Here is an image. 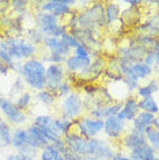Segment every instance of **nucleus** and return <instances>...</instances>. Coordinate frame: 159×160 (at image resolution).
Listing matches in <instances>:
<instances>
[{
	"label": "nucleus",
	"instance_id": "f257e3e1",
	"mask_svg": "<svg viewBox=\"0 0 159 160\" xmlns=\"http://www.w3.org/2000/svg\"><path fill=\"white\" fill-rule=\"evenodd\" d=\"M65 22L68 30L70 29H85L101 35L102 29L106 28L105 21V2L93 1L87 7L74 11Z\"/></svg>",
	"mask_w": 159,
	"mask_h": 160
},
{
	"label": "nucleus",
	"instance_id": "393cba45",
	"mask_svg": "<svg viewBox=\"0 0 159 160\" xmlns=\"http://www.w3.org/2000/svg\"><path fill=\"white\" fill-rule=\"evenodd\" d=\"M26 129H27L28 135L30 137V140H32L34 148H35L38 152H40V150H42L44 146H47L48 144H50L48 140H47L45 136L43 135V132L41 131L36 125H34V124H32V123L27 124V125H26Z\"/></svg>",
	"mask_w": 159,
	"mask_h": 160
},
{
	"label": "nucleus",
	"instance_id": "37998d69",
	"mask_svg": "<svg viewBox=\"0 0 159 160\" xmlns=\"http://www.w3.org/2000/svg\"><path fill=\"white\" fill-rule=\"evenodd\" d=\"M27 158L28 157L22 156V154H20V153L12 151V152H8L5 154L4 160H26Z\"/></svg>",
	"mask_w": 159,
	"mask_h": 160
},
{
	"label": "nucleus",
	"instance_id": "5701e85b",
	"mask_svg": "<svg viewBox=\"0 0 159 160\" xmlns=\"http://www.w3.org/2000/svg\"><path fill=\"white\" fill-rule=\"evenodd\" d=\"M34 99H35L36 103L43 106L47 109L55 108V107H57V103H58V99H57L56 93L49 91L47 88L34 93Z\"/></svg>",
	"mask_w": 159,
	"mask_h": 160
},
{
	"label": "nucleus",
	"instance_id": "aec40b11",
	"mask_svg": "<svg viewBox=\"0 0 159 160\" xmlns=\"http://www.w3.org/2000/svg\"><path fill=\"white\" fill-rule=\"evenodd\" d=\"M121 108H122V102L114 101V102H110V103H106L100 106V107L92 108L87 114L90 116L94 117V118L105 121L108 117L117 116Z\"/></svg>",
	"mask_w": 159,
	"mask_h": 160
},
{
	"label": "nucleus",
	"instance_id": "2f4dec72",
	"mask_svg": "<svg viewBox=\"0 0 159 160\" xmlns=\"http://www.w3.org/2000/svg\"><path fill=\"white\" fill-rule=\"evenodd\" d=\"M56 127H57L59 133L63 137L74 129V124H73V121L68 118V117L62 116V115H57L56 116Z\"/></svg>",
	"mask_w": 159,
	"mask_h": 160
},
{
	"label": "nucleus",
	"instance_id": "4be33fe9",
	"mask_svg": "<svg viewBox=\"0 0 159 160\" xmlns=\"http://www.w3.org/2000/svg\"><path fill=\"white\" fill-rule=\"evenodd\" d=\"M153 121H155V115L145 112H139L137 114V116L132 120L130 128L136 130V131L145 133L147 130H150L152 128Z\"/></svg>",
	"mask_w": 159,
	"mask_h": 160
},
{
	"label": "nucleus",
	"instance_id": "4c0bfd02",
	"mask_svg": "<svg viewBox=\"0 0 159 160\" xmlns=\"http://www.w3.org/2000/svg\"><path fill=\"white\" fill-rule=\"evenodd\" d=\"M73 91H74V89H73V86H72V84L69 81V80L65 79L63 82L59 85V87L57 88V91H56L57 99H58V100H60V99H64V98H66L68 95H70Z\"/></svg>",
	"mask_w": 159,
	"mask_h": 160
},
{
	"label": "nucleus",
	"instance_id": "0eeeda50",
	"mask_svg": "<svg viewBox=\"0 0 159 160\" xmlns=\"http://www.w3.org/2000/svg\"><path fill=\"white\" fill-rule=\"evenodd\" d=\"M56 108H57L58 115L68 117L72 121L78 120L86 114V110L84 107V98L80 91H73L66 98L58 100Z\"/></svg>",
	"mask_w": 159,
	"mask_h": 160
},
{
	"label": "nucleus",
	"instance_id": "f8f14e48",
	"mask_svg": "<svg viewBox=\"0 0 159 160\" xmlns=\"http://www.w3.org/2000/svg\"><path fill=\"white\" fill-rule=\"evenodd\" d=\"M32 124L36 125L43 132L47 140L51 144L55 140L62 138L58 129L56 127V116L50 112H43V114H36L32 120Z\"/></svg>",
	"mask_w": 159,
	"mask_h": 160
},
{
	"label": "nucleus",
	"instance_id": "9d476101",
	"mask_svg": "<svg viewBox=\"0 0 159 160\" xmlns=\"http://www.w3.org/2000/svg\"><path fill=\"white\" fill-rule=\"evenodd\" d=\"M73 124H74L73 130L85 137L86 139L100 137V135H102L104 131V121L94 118L88 114H85L80 118L74 120Z\"/></svg>",
	"mask_w": 159,
	"mask_h": 160
},
{
	"label": "nucleus",
	"instance_id": "39448f33",
	"mask_svg": "<svg viewBox=\"0 0 159 160\" xmlns=\"http://www.w3.org/2000/svg\"><path fill=\"white\" fill-rule=\"evenodd\" d=\"M33 12L51 13L56 18L63 21L68 19L76 11L77 0H44V1H30Z\"/></svg>",
	"mask_w": 159,
	"mask_h": 160
},
{
	"label": "nucleus",
	"instance_id": "20e7f679",
	"mask_svg": "<svg viewBox=\"0 0 159 160\" xmlns=\"http://www.w3.org/2000/svg\"><path fill=\"white\" fill-rule=\"evenodd\" d=\"M33 24L37 28L44 37H60L68 32V27L65 22L56 18L51 13L34 12L33 15Z\"/></svg>",
	"mask_w": 159,
	"mask_h": 160
},
{
	"label": "nucleus",
	"instance_id": "603ef678",
	"mask_svg": "<svg viewBox=\"0 0 159 160\" xmlns=\"http://www.w3.org/2000/svg\"><path fill=\"white\" fill-rule=\"evenodd\" d=\"M84 160H98V159H95V158H93L91 156H85L84 157Z\"/></svg>",
	"mask_w": 159,
	"mask_h": 160
},
{
	"label": "nucleus",
	"instance_id": "e433bc0d",
	"mask_svg": "<svg viewBox=\"0 0 159 160\" xmlns=\"http://www.w3.org/2000/svg\"><path fill=\"white\" fill-rule=\"evenodd\" d=\"M135 41L137 43L141 45V47H143L144 49H152L153 48V45H155L156 41L157 38L155 37H151L149 36V35H145V34H139V32H136L135 36Z\"/></svg>",
	"mask_w": 159,
	"mask_h": 160
},
{
	"label": "nucleus",
	"instance_id": "49530a36",
	"mask_svg": "<svg viewBox=\"0 0 159 160\" xmlns=\"http://www.w3.org/2000/svg\"><path fill=\"white\" fill-rule=\"evenodd\" d=\"M111 160H131V159H130V157H129V154H128L127 152L121 151V150H117V151L114 153Z\"/></svg>",
	"mask_w": 159,
	"mask_h": 160
},
{
	"label": "nucleus",
	"instance_id": "2eb2a0df",
	"mask_svg": "<svg viewBox=\"0 0 159 160\" xmlns=\"http://www.w3.org/2000/svg\"><path fill=\"white\" fill-rule=\"evenodd\" d=\"M146 49L141 47L135 41V37H130L126 44H121L116 49V57L117 58H126V59L131 60L132 63L136 62H142L144 57V53Z\"/></svg>",
	"mask_w": 159,
	"mask_h": 160
},
{
	"label": "nucleus",
	"instance_id": "8fccbe9b",
	"mask_svg": "<svg viewBox=\"0 0 159 160\" xmlns=\"http://www.w3.org/2000/svg\"><path fill=\"white\" fill-rule=\"evenodd\" d=\"M152 128L155 129L156 131L159 132V114L155 116V121H153V125H152Z\"/></svg>",
	"mask_w": 159,
	"mask_h": 160
},
{
	"label": "nucleus",
	"instance_id": "ddd939ff",
	"mask_svg": "<svg viewBox=\"0 0 159 160\" xmlns=\"http://www.w3.org/2000/svg\"><path fill=\"white\" fill-rule=\"evenodd\" d=\"M129 124L124 121L120 120L117 116L108 117L104 121V136L109 142L119 143L120 139L124 136V133L129 130Z\"/></svg>",
	"mask_w": 159,
	"mask_h": 160
},
{
	"label": "nucleus",
	"instance_id": "6ab92c4d",
	"mask_svg": "<svg viewBox=\"0 0 159 160\" xmlns=\"http://www.w3.org/2000/svg\"><path fill=\"white\" fill-rule=\"evenodd\" d=\"M138 112V99L134 94H131V95L128 96L126 100L122 101V108H121L120 112L117 114V117H119L120 120L127 122V123H130L137 116Z\"/></svg>",
	"mask_w": 159,
	"mask_h": 160
},
{
	"label": "nucleus",
	"instance_id": "f03ea898",
	"mask_svg": "<svg viewBox=\"0 0 159 160\" xmlns=\"http://www.w3.org/2000/svg\"><path fill=\"white\" fill-rule=\"evenodd\" d=\"M45 71L47 64H44L38 57L15 63L12 68V72L16 77H20L27 89L33 93L45 88Z\"/></svg>",
	"mask_w": 159,
	"mask_h": 160
},
{
	"label": "nucleus",
	"instance_id": "cd10ccee",
	"mask_svg": "<svg viewBox=\"0 0 159 160\" xmlns=\"http://www.w3.org/2000/svg\"><path fill=\"white\" fill-rule=\"evenodd\" d=\"M131 73L139 80V81H143V80H147L149 78H151L153 76V68L151 66H147L146 64H144L143 62H136L131 65Z\"/></svg>",
	"mask_w": 159,
	"mask_h": 160
},
{
	"label": "nucleus",
	"instance_id": "412c9836",
	"mask_svg": "<svg viewBox=\"0 0 159 160\" xmlns=\"http://www.w3.org/2000/svg\"><path fill=\"white\" fill-rule=\"evenodd\" d=\"M122 12V5L116 1L105 2V21L106 28H113L115 24L120 26V18Z\"/></svg>",
	"mask_w": 159,
	"mask_h": 160
},
{
	"label": "nucleus",
	"instance_id": "6e6552de",
	"mask_svg": "<svg viewBox=\"0 0 159 160\" xmlns=\"http://www.w3.org/2000/svg\"><path fill=\"white\" fill-rule=\"evenodd\" d=\"M0 114L8 124H11L13 128L26 127L29 121V116L27 112H22L15 106L7 96H3L0 99Z\"/></svg>",
	"mask_w": 159,
	"mask_h": 160
},
{
	"label": "nucleus",
	"instance_id": "a878e982",
	"mask_svg": "<svg viewBox=\"0 0 159 160\" xmlns=\"http://www.w3.org/2000/svg\"><path fill=\"white\" fill-rule=\"evenodd\" d=\"M13 127L4 118H0V151H7L12 146Z\"/></svg>",
	"mask_w": 159,
	"mask_h": 160
},
{
	"label": "nucleus",
	"instance_id": "4468645a",
	"mask_svg": "<svg viewBox=\"0 0 159 160\" xmlns=\"http://www.w3.org/2000/svg\"><path fill=\"white\" fill-rule=\"evenodd\" d=\"M136 32L155 38H159V11L153 7L149 12V14L144 11L142 20L136 26Z\"/></svg>",
	"mask_w": 159,
	"mask_h": 160
},
{
	"label": "nucleus",
	"instance_id": "a211bd4d",
	"mask_svg": "<svg viewBox=\"0 0 159 160\" xmlns=\"http://www.w3.org/2000/svg\"><path fill=\"white\" fill-rule=\"evenodd\" d=\"M63 140L69 150H71L83 157L87 156L88 139L79 135L77 131L72 130L71 132H69L68 135L63 136Z\"/></svg>",
	"mask_w": 159,
	"mask_h": 160
},
{
	"label": "nucleus",
	"instance_id": "7c9ffc66",
	"mask_svg": "<svg viewBox=\"0 0 159 160\" xmlns=\"http://www.w3.org/2000/svg\"><path fill=\"white\" fill-rule=\"evenodd\" d=\"M38 160H65L63 154L57 151L52 144H48L47 146H44L42 150H40L38 156H37Z\"/></svg>",
	"mask_w": 159,
	"mask_h": 160
},
{
	"label": "nucleus",
	"instance_id": "dca6fc26",
	"mask_svg": "<svg viewBox=\"0 0 159 160\" xmlns=\"http://www.w3.org/2000/svg\"><path fill=\"white\" fill-rule=\"evenodd\" d=\"M120 145L117 146V150H121V151H124V152H131L136 148H139L144 146V145L147 144L146 137H145V133H142V132H138L134 130V129L129 128L124 136L120 139Z\"/></svg>",
	"mask_w": 159,
	"mask_h": 160
},
{
	"label": "nucleus",
	"instance_id": "c756f323",
	"mask_svg": "<svg viewBox=\"0 0 159 160\" xmlns=\"http://www.w3.org/2000/svg\"><path fill=\"white\" fill-rule=\"evenodd\" d=\"M139 112H145L152 115H158L159 114V102L157 101L155 96H149L144 99L138 100Z\"/></svg>",
	"mask_w": 159,
	"mask_h": 160
},
{
	"label": "nucleus",
	"instance_id": "79ce46f5",
	"mask_svg": "<svg viewBox=\"0 0 159 160\" xmlns=\"http://www.w3.org/2000/svg\"><path fill=\"white\" fill-rule=\"evenodd\" d=\"M63 157L65 160H84L83 156H80L78 153L73 152V151L69 150V148L65 150V152L63 153Z\"/></svg>",
	"mask_w": 159,
	"mask_h": 160
},
{
	"label": "nucleus",
	"instance_id": "c9c22d12",
	"mask_svg": "<svg viewBox=\"0 0 159 160\" xmlns=\"http://www.w3.org/2000/svg\"><path fill=\"white\" fill-rule=\"evenodd\" d=\"M145 137L149 145L152 148V150L156 152L157 156H159V132L156 131L155 129L151 128L145 132Z\"/></svg>",
	"mask_w": 159,
	"mask_h": 160
},
{
	"label": "nucleus",
	"instance_id": "ea45409f",
	"mask_svg": "<svg viewBox=\"0 0 159 160\" xmlns=\"http://www.w3.org/2000/svg\"><path fill=\"white\" fill-rule=\"evenodd\" d=\"M144 64H146L147 66H151V68H155L156 65V53L153 51V49H147L145 53H144V57L142 59Z\"/></svg>",
	"mask_w": 159,
	"mask_h": 160
},
{
	"label": "nucleus",
	"instance_id": "864d4df0",
	"mask_svg": "<svg viewBox=\"0 0 159 160\" xmlns=\"http://www.w3.org/2000/svg\"><path fill=\"white\" fill-rule=\"evenodd\" d=\"M26 160H38V159H37V158H33V157H28Z\"/></svg>",
	"mask_w": 159,
	"mask_h": 160
},
{
	"label": "nucleus",
	"instance_id": "de8ad7c7",
	"mask_svg": "<svg viewBox=\"0 0 159 160\" xmlns=\"http://www.w3.org/2000/svg\"><path fill=\"white\" fill-rule=\"evenodd\" d=\"M123 2L128 7H141L144 4V1H141V0H126Z\"/></svg>",
	"mask_w": 159,
	"mask_h": 160
},
{
	"label": "nucleus",
	"instance_id": "a18cd8bd",
	"mask_svg": "<svg viewBox=\"0 0 159 160\" xmlns=\"http://www.w3.org/2000/svg\"><path fill=\"white\" fill-rule=\"evenodd\" d=\"M52 144V146L57 150V151H59L62 154H63L64 152H65V150H66V145H65V143H64V140H63V137L62 138H59V139H57V140H55L54 143H51Z\"/></svg>",
	"mask_w": 159,
	"mask_h": 160
},
{
	"label": "nucleus",
	"instance_id": "c85d7f7f",
	"mask_svg": "<svg viewBox=\"0 0 159 160\" xmlns=\"http://www.w3.org/2000/svg\"><path fill=\"white\" fill-rule=\"evenodd\" d=\"M128 154L131 160H156L157 158V154L149 145V143L142 148H136L131 152H128Z\"/></svg>",
	"mask_w": 159,
	"mask_h": 160
},
{
	"label": "nucleus",
	"instance_id": "a19ab883",
	"mask_svg": "<svg viewBox=\"0 0 159 160\" xmlns=\"http://www.w3.org/2000/svg\"><path fill=\"white\" fill-rule=\"evenodd\" d=\"M11 13V0H0V18Z\"/></svg>",
	"mask_w": 159,
	"mask_h": 160
},
{
	"label": "nucleus",
	"instance_id": "09e8293b",
	"mask_svg": "<svg viewBox=\"0 0 159 160\" xmlns=\"http://www.w3.org/2000/svg\"><path fill=\"white\" fill-rule=\"evenodd\" d=\"M145 4L149 7H153L157 11H159V0H156V1H145Z\"/></svg>",
	"mask_w": 159,
	"mask_h": 160
},
{
	"label": "nucleus",
	"instance_id": "9b49d317",
	"mask_svg": "<svg viewBox=\"0 0 159 160\" xmlns=\"http://www.w3.org/2000/svg\"><path fill=\"white\" fill-rule=\"evenodd\" d=\"M116 151L117 146L115 143H111L106 138L96 137L88 139L87 156H91L98 160H111Z\"/></svg>",
	"mask_w": 159,
	"mask_h": 160
},
{
	"label": "nucleus",
	"instance_id": "f3484780",
	"mask_svg": "<svg viewBox=\"0 0 159 160\" xmlns=\"http://www.w3.org/2000/svg\"><path fill=\"white\" fill-rule=\"evenodd\" d=\"M66 79L64 64H48L45 71V88L56 93L59 85Z\"/></svg>",
	"mask_w": 159,
	"mask_h": 160
},
{
	"label": "nucleus",
	"instance_id": "7ed1b4c3",
	"mask_svg": "<svg viewBox=\"0 0 159 160\" xmlns=\"http://www.w3.org/2000/svg\"><path fill=\"white\" fill-rule=\"evenodd\" d=\"M1 35V34H0ZM7 44L9 53L14 62L21 63L27 59L38 57L41 48L36 47L24 36H14V35H1Z\"/></svg>",
	"mask_w": 159,
	"mask_h": 160
},
{
	"label": "nucleus",
	"instance_id": "b1692460",
	"mask_svg": "<svg viewBox=\"0 0 159 160\" xmlns=\"http://www.w3.org/2000/svg\"><path fill=\"white\" fill-rule=\"evenodd\" d=\"M159 92V78H151L147 80L145 84L139 85V87L136 89L134 95L137 99H144L149 96H153L156 93Z\"/></svg>",
	"mask_w": 159,
	"mask_h": 160
},
{
	"label": "nucleus",
	"instance_id": "72a5a7b5",
	"mask_svg": "<svg viewBox=\"0 0 159 160\" xmlns=\"http://www.w3.org/2000/svg\"><path fill=\"white\" fill-rule=\"evenodd\" d=\"M27 89L24 82L22 81L20 77H16L14 78V80L12 81V84L9 86V89H8L7 93V98H9L11 100H14L16 96L20 95L21 93H23L24 91Z\"/></svg>",
	"mask_w": 159,
	"mask_h": 160
},
{
	"label": "nucleus",
	"instance_id": "f704fd0d",
	"mask_svg": "<svg viewBox=\"0 0 159 160\" xmlns=\"http://www.w3.org/2000/svg\"><path fill=\"white\" fill-rule=\"evenodd\" d=\"M0 59L4 60L5 63L9 66L11 71H12V68H14V65H15V63H16V62H14L12 56H11L9 50H8V48H7V44H6L4 37L1 36V35H0Z\"/></svg>",
	"mask_w": 159,
	"mask_h": 160
},
{
	"label": "nucleus",
	"instance_id": "3c124183",
	"mask_svg": "<svg viewBox=\"0 0 159 160\" xmlns=\"http://www.w3.org/2000/svg\"><path fill=\"white\" fill-rule=\"evenodd\" d=\"M156 53V65L155 68H159V52H155Z\"/></svg>",
	"mask_w": 159,
	"mask_h": 160
},
{
	"label": "nucleus",
	"instance_id": "1a4fd4ad",
	"mask_svg": "<svg viewBox=\"0 0 159 160\" xmlns=\"http://www.w3.org/2000/svg\"><path fill=\"white\" fill-rule=\"evenodd\" d=\"M11 148L14 152L20 153V154L26 157L37 158V156H38V151L34 148L26 127H19V128L13 129Z\"/></svg>",
	"mask_w": 159,
	"mask_h": 160
},
{
	"label": "nucleus",
	"instance_id": "c03bdc74",
	"mask_svg": "<svg viewBox=\"0 0 159 160\" xmlns=\"http://www.w3.org/2000/svg\"><path fill=\"white\" fill-rule=\"evenodd\" d=\"M12 73V71H11V68H9V66H8L6 63H5L4 60L0 59V77H3V78H6V77H8L9 74Z\"/></svg>",
	"mask_w": 159,
	"mask_h": 160
},
{
	"label": "nucleus",
	"instance_id": "bb28decb",
	"mask_svg": "<svg viewBox=\"0 0 159 160\" xmlns=\"http://www.w3.org/2000/svg\"><path fill=\"white\" fill-rule=\"evenodd\" d=\"M18 108L22 110V112H27L33 108V106L35 103V99H34V93L29 89H26L23 93H21L20 95H18L13 100Z\"/></svg>",
	"mask_w": 159,
	"mask_h": 160
},
{
	"label": "nucleus",
	"instance_id": "58836bf2",
	"mask_svg": "<svg viewBox=\"0 0 159 160\" xmlns=\"http://www.w3.org/2000/svg\"><path fill=\"white\" fill-rule=\"evenodd\" d=\"M60 40L63 41L64 42V44L66 45V47H69V48L71 49V50H73V49H76L77 47H79L80 44V42L78 40H77V37L73 35V34H71V32H66L65 34H63V36L60 37Z\"/></svg>",
	"mask_w": 159,
	"mask_h": 160
},
{
	"label": "nucleus",
	"instance_id": "423d86ee",
	"mask_svg": "<svg viewBox=\"0 0 159 160\" xmlns=\"http://www.w3.org/2000/svg\"><path fill=\"white\" fill-rule=\"evenodd\" d=\"M94 57L95 55L87 47H85L84 44H80L79 47L72 50L71 55L66 58L65 63H64V68L66 70V73L73 74V76H79L80 73L88 68Z\"/></svg>",
	"mask_w": 159,
	"mask_h": 160
},
{
	"label": "nucleus",
	"instance_id": "473e14b6",
	"mask_svg": "<svg viewBox=\"0 0 159 160\" xmlns=\"http://www.w3.org/2000/svg\"><path fill=\"white\" fill-rule=\"evenodd\" d=\"M23 36L26 37L28 41H30L33 44H35L36 47H38V48L42 47V43H43V40H44L43 34H42L37 28H35L34 26L27 27V29L24 30Z\"/></svg>",
	"mask_w": 159,
	"mask_h": 160
}]
</instances>
